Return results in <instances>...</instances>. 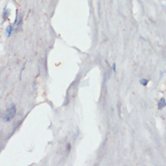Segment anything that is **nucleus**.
<instances>
[{
    "label": "nucleus",
    "instance_id": "obj_6",
    "mask_svg": "<svg viewBox=\"0 0 166 166\" xmlns=\"http://www.w3.org/2000/svg\"><path fill=\"white\" fill-rule=\"evenodd\" d=\"M140 83H141V84L142 85H147V84H148V83H149V80L148 79H145V78H142V79H141L140 80Z\"/></svg>",
    "mask_w": 166,
    "mask_h": 166
},
{
    "label": "nucleus",
    "instance_id": "obj_1",
    "mask_svg": "<svg viewBox=\"0 0 166 166\" xmlns=\"http://www.w3.org/2000/svg\"><path fill=\"white\" fill-rule=\"evenodd\" d=\"M16 105L13 104L7 109L6 112H5L4 116H3V121L10 122L11 120L14 119V117L16 116Z\"/></svg>",
    "mask_w": 166,
    "mask_h": 166
},
{
    "label": "nucleus",
    "instance_id": "obj_4",
    "mask_svg": "<svg viewBox=\"0 0 166 166\" xmlns=\"http://www.w3.org/2000/svg\"><path fill=\"white\" fill-rule=\"evenodd\" d=\"M165 104H166V102H165V98H161L158 102V108L160 110H162L165 107Z\"/></svg>",
    "mask_w": 166,
    "mask_h": 166
},
{
    "label": "nucleus",
    "instance_id": "obj_8",
    "mask_svg": "<svg viewBox=\"0 0 166 166\" xmlns=\"http://www.w3.org/2000/svg\"><path fill=\"white\" fill-rule=\"evenodd\" d=\"M0 116H1V111H0Z\"/></svg>",
    "mask_w": 166,
    "mask_h": 166
},
{
    "label": "nucleus",
    "instance_id": "obj_3",
    "mask_svg": "<svg viewBox=\"0 0 166 166\" xmlns=\"http://www.w3.org/2000/svg\"><path fill=\"white\" fill-rule=\"evenodd\" d=\"M18 19V21H16V29L18 30V31H20L21 30V28H22V25H23V16H19V18H17Z\"/></svg>",
    "mask_w": 166,
    "mask_h": 166
},
{
    "label": "nucleus",
    "instance_id": "obj_7",
    "mask_svg": "<svg viewBox=\"0 0 166 166\" xmlns=\"http://www.w3.org/2000/svg\"><path fill=\"white\" fill-rule=\"evenodd\" d=\"M113 70H114V72L116 71V64H115V63L113 64Z\"/></svg>",
    "mask_w": 166,
    "mask_h": 166
},
{
    "label": "nucleus",
    "instance_id": "obj_5",
    "mask_svg": "<svg viewBox=\"0 0 166 166\" xmlns=\"http://www.w3.org/2000/svg\"><path fill=\"white\" fill-rule=\"evenodd\" d=\"M13 32H14V27H13V26H8L7 27V36L8 37H10V36L13 35Z\"/></svg>",
    "mask_w": 166,
    "mask_h": 166
},
{
    "label": "nucleus",
    "instance_id": "obj_2",
    "mask_svg": "<svg viewBox=\"0 0 166 166\" xmlns=\"http://www.w3.org/2000/svg\"><path fill=\"white\" fill-rule=\"evenodd\" d=\"M10 15V10H9L8 8L5 7L4 10H3V13H2V17H3V22L7 21L8 19V16Z\"/></svg>",
    "mask_w": 166,
    "mask_h": 166
}]
</instances>
